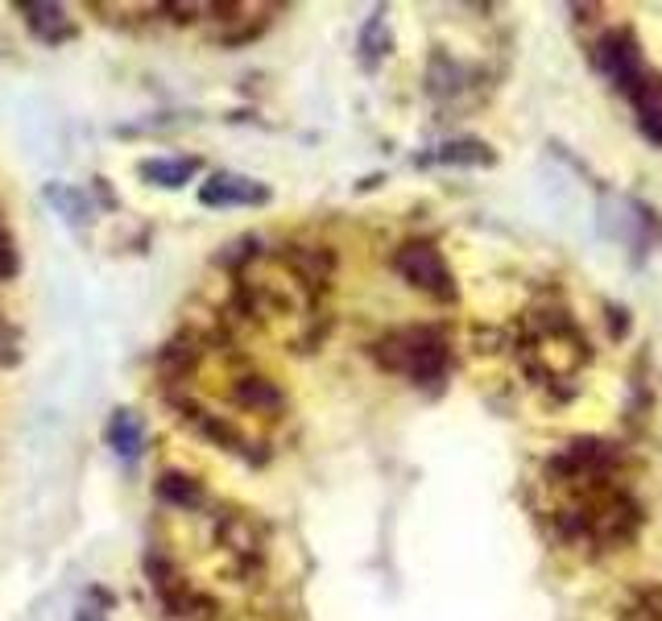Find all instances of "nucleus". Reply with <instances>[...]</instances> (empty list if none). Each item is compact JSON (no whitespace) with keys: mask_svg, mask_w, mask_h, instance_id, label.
I'll use <instances>...</instances> for the list:
<instances>
[{"mask_svg":"<svg viewBox=\"0 0 662 621\" xmlns=\"http://www.w3.org/2000/svg\"><path fill=\"white\" fill-rule=\"evenodd\" d=\"M394 265H397V274H402L410 286H418V290H427V295H435V299H455L452 269H448V262L439 257L435 245L410 241V245L397 249Z\"/></svg>","mask_w":662,"mask_h":621,"instance_id":"1","label":"nucleus"},{"mask_svg":"<svg viewBox=\"0 0 662 621\" xmlns=\"http://www.w3.org/2000/svg\"><path fill=\"white\" fill-rule=\"evenodd\" d=\"M394 344H402V348H397V357L385 360V365L406 369V373L418 377V381H431V377L443 369L448 344H443V336H435V332H427V327H410V332H397Z\"/></svg>","mask_w":662,"mask_h":621,"instance_id":"2","label":"nucleus"},{"mask_svg":"<svg viewBox=\"0 0 662 621\" xmlns=\"http://www.w3.org/2000/svg\"><path fill=\"white\" fill-rule=\"evenodd\" d=\"M199 199L208 207H228V204H265L269 191L262 183H253L245 174H211L199 187Z\"/></svg>","mask_w":662,"mask_h":621,"instance_id":"3","label":"nucleus"},{"mask_svg":"<svg viewBox=\"0 0 662 621\" xmlns=\"http://www.w3.org/2000/svg\"><path fill=\"white\" fill-rule=\"evenodd\" d=\"M195 170H199L195 158H150L141 162V179L153 187H183Z\"/></svg>","mask_w":662,"mask_h":621,"instance_id":"4","label":"nucleus"},{"mask_svg":"<svg viewBox=\"0 0 662 621\" xmlns=\"http://www.w3.org/2000/svg\"><path fill=\"white\" fill-rule=\"evenodd\" d=\"M141 439H146L141 418L132 411H116L113 423H108V444H113V452L120 456V460H129V456L141 452Z\"/></svg>","mask_w":662,"mask_h":621,"instance_id":"5","label":"nucleus"},{"mask_svg":"<svg viewBox=\"0 0 662 621\" xmlns=\"http://www.w3.org/2000/svg\"><path fill=\"white\" fill-rule=\"evenodd\" d=\"M25 13H30V30H34L42 42H62L71 34L67 9H58V4H25Z\"/></svg>","mask_w":662,"mask_h":621,"instance_id":"6","label":"nucleus"},{"mask_svg":"<svg viewBox=\"0 0 662 621\" xmlns=\"http://www.w3.org/2000/svg\"><path fill=\"white\" fill-rule=\"evenodd\" d=\"M236 402L257 406V411H274V406H278V390H274V381H265V377H245V381L236 386Z\"/></svg>","mask_w":662,"mask_h":621,"instance_id":"7","label":"nucleus"},{"mask_svg":"<svg viewBox=\"0 0 662 621\" xmlns=\"http://www.w3.org/2000/svg\"><path fill=\"white\" fill-rule=\"evenodd\" d=\"M158 493H162L166 502H178V506H195V502H199V485H195L190 476H178V472H166Z\"/></svg>","mask_w":662,"mask_h":621,"instance_id":"8","label":"nucleus"},{"mask_svg":"<svg viewBox=\"0 0 662 621\" xmlns=\"http://www.w3.org/2000/svg\"><path fill=\"white\" fill-rule=\"evenodd\" d=\"M439 162H489V150L480 141H455L439 150Z\"/></svg>","mask_w":662,"mask_h":621,"instance_id":"9","label":"nucleus"}]
</instances>
